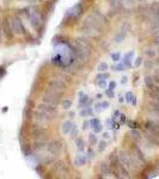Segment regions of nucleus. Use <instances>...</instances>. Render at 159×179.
<instances>
[{"instance_id": "1", "label": "nucleus", "mask_w": 159, "mask_h": 179, "mask_svg": "<svg viewBox=\"0 0 159 179\" xmlns=\"http://www.w3.org/2000/svg\"><path fill=\"white\" fill-rule=\"evenodd\" d=\"M105 22V18L103 16L94 11L92 14L87 16L85 22H84V25H83V32L85 36H94V35H98L103 24Z\"/></svg>"}, {"instance_id": "2", "label": "nucleus", "mask_w": 159, "mask_h": 179, "mask_svg": "<svg viewBox=\"0 0 159 179\" xmlns=\"http://www.w3.org/2000/svg\"><path fill=\"white\" fill-rule=\"evenodd\" d=\"M61 97H62V93L52 91V90H47L43 94L42 100L46 104L53 105V106H58V105L61 103Z\"/></svg>"}, {"instance_id": "3", "label": "nucleus", "mask_w": 159, "mask_h": 179, "mask_svg": "<svg viewBox=\"0 0 159 179\" xmlns=\"http://www.w3.org/2000/svg\"><path fill=\"white\" fill-rule=\"evenodd\" d=\"M118 159H120V162L122 164V166L128 171V172H133L134 170H137L133 164V161H132V158L129 155V153L128 152H126V151H121L120 153H118Z\"/></svg>"}, {"instance_id": "4", "label": "nucleus", "mask_w": 159, "mask_h": 179, "mask_svg": "<svg viewBox=\"0 0 159 179\" xmlns=\"http://www.w3.org/2000/svg\"><path fill=\"white\" fill-rule=\"evenodd\" d=\"M37 110H39L42 113H44L46 117L48 118L49 121H50V119H53L55 116H56V113H58L56 108L53 106V105L46 104V103H43V104H39L38 106H37Z\"/></svg>"}, {"instance_id": "5", "label": "nucleus", "mask_w": 159, "mask_h": 179, "mask_svg": "<svg viewBox=\"0 0 159 179\" xmlns=\"http://www.w3.org/2000/svg\"><path fill=\"white\" fill-rule=\"evenodd\" d=\"M62 149H63V144L59 140H53L47 144V151H48L49 153H52L55 157L60 155V154L62 153Z\"/></svg>"}, {"instance_id": "6", "label": "nucleus", "mask_w": 159, "mask_h": 179, "mask_svg": "<svg viewBox=\"0 0 159 179\" xmlns=\"http://www.w3.org/2000/svg\"><path fill=\"white\" fill-rule=\"evenodd\" d=\"M31 135H33L35 141H44L47 142V130L43 128V125H38L35 127L31 132Z\"/></svg>"}, {"instance_id": "7", "label": "nucleus", "mask_w": 159, "mask_h": 179, "mask_svg": "<svg viewBox=\"0 0 159 179\" xmlns=\"http://www.w3.org/2000/svg\"><path fill=\"white\" fill-rule=\"evenodd\" d=\"M65 88H66V84L61 79H53L48 84V90H52V91H55V92L62 93L65 91Z\"/></svg>"}, {"instance_id": "8", "label": "nucleus", "mask_w": 159, "mask_h": 179, "mask_svg": "<svg viewBox=\"0 0 159 179\" xmlns=\"http://www.w3.org/2000/svg\"><path fill=\"white\" fill-rule=\"evenodd\" d=\"M29 19H30L31 24H33V26H34L35 29L39 25V24H41V20H42L41 13H39V10L37 9L36 6H34L33 9H31V12H30V14H29Z\"/></svg>"}, {"instance_id": "9", "label": "nucleus", "mask_w": 159, "mask_h": 179, "mask_svg": "<svg viewBox=\"0 0 159 179\" xmlns=\"http://www.w3.org/2000/svg\"><path fill=\"white\" fill-rule=\"evenodd\" d=\"M11 19V25H12V29H13V31H14V34H24V31H25V29H24V26H23V23H22V20H20V18H18V17H12V18H10Z\"/></svg>"}, {"instance_id": "10", "label": "nucleus", "mask_w": 159, "mask_h": 179, "mask_svg": "<svg viewBox=\"0 0 159 179\" xmlns=\"http://www.w3.org/2000/svg\"><path fill=\"white\" fill-rule=\"evenodd\" d=\"M82 12H83V6H82V4H77V5H74L73 7H71L69 10H67L66 17H67V18H78L79 16L82 14Z\"/></svg>"}, {"instance_id": "11", "label": "nucleus", "mask_w": 159, "mask_h": 179, "mask_svg": "<svg viewBox=\"0 0 159 179\" xmlns=\"http://www.w3.org/2000/svg\"><path fill=\"white\" fill-rule=\"evenodd\" d=\"M53 164H54V165H53L54 170L56 171L58 173H60V174L68 173V170H67V166H66V164H65V161H62V160H55Z\"/></svg>"}, {"instance_id": "12", "label": "nucleus", "mask_w": 159, "mask_h": 179, "mask_svg": "<svg viewBox=\"0 0 159 179\" xmlns=\"http://www.w3.org/2000/svg\"><path fill=\"white\" fill-rule=\"evenodd\" d=\"M3 31L5 32V35L7 38H12L14 36V31L12 29V25H11V19L7 18L5 22H4V25H3Z\"/></svg>"}, {"instance_id": "13", "label": "nucleus", "mask_w": 159, "mask_h": 179, "mask_svg": "<svg viewBox=\"0 0 159 179\" xmlns=\"http://www.w3.org/2000/svg\"><path fill=\"white\" fill-rule=\"evenodd\" d=\"M34 117H35V121L38 125H44L47 124V122H49V119L46 117L44 113H42L39 110H37L35 113H34Z\"/></svg>"}, {"instance_id": "14", "label": "nucleus", "mask_w": 159, "mask_h": 179, "mask_svg": "<svg viewBox=\"0 0 159 179\" xmlns=\"http://www.w3.org/2000/svg\"><path fill=\"white\" fill-rule=\"evenodd\" d=\"M101 172L104 177H113L114 176V172H113V168H111L110 165L105 164V162H103L101 164Z\"/></svg>"}, {"instance_id": "15", "label": "nucleus", "mask_w": 159, "mask_h": 179, "mask_svg": "<svg viewBox=\"0 0 159 179\" xmlns=\"http://www.w3.org/2000/svg\"><path fill=\"white\" fill-rule=\"evenodd\" d=\"M72 125L73 123L71 121H66V122H63L62 123V127H61V132L63 135H67L71 133V129H72Z\"/></svg>"}, {"instance_id": "16", "label": "nucleus", "mask_w": 159, "mask_h": 179, "mask_svg": "<svg viewBox=\"0 0 159 179\" xmlns=\"http://www.w3.org/2000/svg\"><path fill=\"white\" fill-rule=\"evenodd\" d=\"M90 123L92 125V129H93V132L94 133H99L101 130H102V124L99 123V121L97 118H93L90 121Z\"/></svg>"}, {"instance_id": "17", "label": "nucleus", "mask_w": 159, "mask_h": 179, "mask_svg": "<svg viewBox=\"0 0 159 179\" xmlns=\"http://www.w3.org/2000/svg\"><path fill=\"white\" fill-rule=\"evenodd\" d=\"M86 159H87L86 154H78V155L75 157L74 162H75V165H78V166H83V165H85Z\"/></svg>"}, {"instance_id": "18", "label": "nucleus", "mask_w": 159, "mask_h": 179, "mask_svg": "<svg viewBox=\"0 0 159 179\" xmlns=\"http://www.w3.org/2000/svg\"><path fill=\"white\" fill-rule=\"evenodd\" d=\"M149 97L156 102H159V87H153L149 90Z\"/></svg>"}, {"instance_id": "19", "label": "nucleus", "mask_w": 159, "mask_h": 179, "mask_svg": "<svg viewBox=\"0 0 159 179\" xmlns=\"http://www.w3.org/2000/svg\"><path fill=\"white\" fill-rule=\"evenodd\" d=\"M75 146L79 152H84L85 149V143H84V140L82 139V137H78V139L75 140Z\"/></svg>"}, {"instance_id": "20", "label": "nucleus", "mask_w": 159, "mask_h": 179, "mask_svg": "<svg viewBox=\"0 0 159 179\" xmlns=\"http://www.w3.org/2000/svg\"><path fill=\"white\" fill-rule=\"evenodd\" d=\"M130 135H132V137H133L134 141L139 142V141L141 140V134H140L139 130H137V129H133L132 132H130Z\"/></svg>"}, {"instance_id": "21", "label": "nucleus", "mask_w": 159, "mask_h": 179, "mask_svg": "<svg viewBox=\"0 0 159 179\" xmlns=\"http://www.w3.org/2000/svg\"><path fill=\"white\" fill-rule=\"evenodd\" d=\"M145 85H146V87H147L148 90L153 88V87H154V80L151 78V77H146V78H145Z\"/></svg>"}, {"instance_id": "22", "label": "nucleus", "mask_w": 159, "mask_h": 179, "mask_svg": "<svg viewBox=\"0 0 159 179\" xmlns=\"http://www.w3.org/2000/svg\"><path fill=\"white\" fill-rule=\"evenodd\" d=\"M72 100L71 99H63L62 102H61V105H62V108L65 109V110H68V109H71L72 108Z\"/></svg>"}, {"instance_id": "23", "label": "nucleus", "mask_w": 159, "mask_h": 179, "mask_svg": "<svg viewBox=\"0 0 159 179\" xmlns=\"http://www.w3.org/2000/svg\"><path fill=\"white\" fill-rule=\"evenodd\" d=\"M149 108L153 112H156L157 115H159V102H153L149 104Z\"/></svg>"}, {"instance_id": "24", "label": "nucleus", "mask_w": 159, "mask_h": 179, "mask_svg": "<svg viewBox=\"0 0 159 179\" xmlns=\"http://www.w3.org/2000/svg\"><path fill=\"white\" fill-rule=\"evenodd\" d=\"M134 98H135V96H134L132 92H127V93H126V100L128 102V103H132Z\"/></svg>"}, {"instance_id": "25", "label": "nucleus", "mask_w": 159, "mask_h": 179, "mask_svg": "<svg viewBox=\"0 0 159 179\" xmlns=\"http://www.w3.org/2000/svg\"><path fill=\"white\" fill-rule=\"evenodd\" d=\"M104 149H107V142L105 141H101L98 143V152H103Z\"/></svg>"}, {"instance_id": "26", "label": "nucleus", "mask_w": 159, "mask_h": 179, "mask_svg": "<svg viewBox=\"0 0 159 179\" xmlns=\"http://www.w3.org/2000/svg\"><path fill=\"white\" fill-rule=\"evenodd\" d=\"M89 139H90V143H91V144H96V143L98 142L97 136H96V135H93V134L89 135Z\"/></svg>"}, {"instance_id": "27", "label": "nucleus", "mask_w": 159, "mask_h": 179, "mask_svg": "<svg viewBox=\"0 0 159 179\" xmlns=\"http://www.w3.org/2000/svg\"><path fill=\"white\" fill-rule=\"evenodd\" d=\"M127 67L123 64V62L122 63H118V64H116V66H114L113 67V69H115V71H124Z\"/></svg>"}, {"instance_id": "28", "label": "nucleus", "mask_w": 159, "mask_h": 179, "mask_svg": "<svg viewBox=\"0 0 159 179\" xmlns=\"http://www.w3.org/2000/svg\"><path fill=\"white\" fill-rule=\"evenodd\" d=\"M107 69H108V64H107L105 62L99 63V66H98V71H99V72H105Z\"/></svg>"}, {"instance_id": "29", "label": "nucleus", "mask_w": 159, "mask_h": 179, "mask_svg": "<svg viewBox=\"0 0 159 179\" xmlns=\"http://www.w3.org/2000/svg\"><path fill=\"white\" fill-rule=\"evenodd\" d=\"M111 59H113V61L117 62L118 60L121 59V54H120V53H114L113 55H111Z\"/></svg>"}, {"instance_id": "30", "label": "nucleus", "mask_w": 159, "mask_h": 179, "mask_svg": "<svg viewBox=\"0 0 159 179\" xmlns=\"http://www.w3.org/2000/svg\"><path fill=\"white\" fill-rule=\"evenodd\" d=\"M78 134V129H77V124H73L72 125V129H71V135L72 137H75V135Z\"/></svg>"}, {"instance_id": "31", "label": "nucleus", "mask_w": 159, "mask_h": 179, "mask_svg": "<svg viewBox=\"0 0 159 179\" xmlns=\"http://www.w3.org/2000/svg\"><path fill=\"white\" fill-rule=\"evenodd\" d=\"M145 54H146V56H148V58H153L156 55V52L152 49H147V50H145Z\"/></svg>"}, {"instance_id": "32", "label": "nucleus", "mask_w": 159, "mask_h": 179, "mask_svg": "<svg viewBox=\"0 0 159 179\" xmlns=\"http://www.w3.org/2000/svg\"><path fill=\"white\" fill-rule=\"evenodd\" d=\"M123 39H124V35H123V34L117 35V36L115 37V42H116V43H121Z\"/></svg>"}, {"instance_id": "33", "label": "nucleus", "mask_w": 159, "mask_h": 179, "mask_svg": "<svg viewBox=\"0 0 159 179\" xmlns=\"http://www.w3.org/2000/svg\"><path fill=\"white\" fill-rule=\"evenodd\" d=\"M98 86H99L101 88H105V87H107V81H105V79H101L99 83H98Z\"/></svg>"}, {"instance_id": "34", "label": "nucleus", "mask_w": 159, "mask_h": 179, "mask_svg": "<svg viewBox=\"0 0 159 179\" xmlns=\"http://www.w3.org/2000/svg\"><path fill=\"white\" fill-rule=\"evenodd\" d=\"M101 106H102V103H97V104H94V111L96 112H101L102 111V109H101Z\"/></svg>"}, {"instance_id": "35", "label": "nucleus", "mask_w": 159, "mask_h": 179, "mask_svg": "<svg viewBox=\"0 0 159 179\" xmlns=\"http://www.w3.org/2000/svg\"><path fill=\"white\" fill-rule=\"evenodd\" d=\"M141 62H142V59L141 58H137V60H135V67H140V64H141Z\"/></svg>"}, {"instance_id": "36", "label": "nucleus", "mask_w": 159, "mask_h": 179, "mask_svg": "<svg viewBox=\"0 0 159 179\" xmlns=\"http://www.w3.org/2000/svg\"><path fill=\"white\" fill-rule=\"evenodd\" d=\"M89 113H91V109H87V110H83L80 112V115L82 116H86V115H89Z\"/></svg>"}, {"instance_id": "37", "label": "nucleus", "mask_w": 159, "mask_h": 179, "mask_svg": "<svg viewBox=\"0 0 159 179\" xmlns=\"http://www.w3.org/2000/svg\"><path fill=\"white\" fill-rule=\"evenodd\" d=\"M115 87H116V84H115V81H111V83L109 84V90H115Z\"/></svg>"}, {"instance_id": "38", "label": "nucleus", "mask_w": 159, "mask_h": 179, "mask_svg": "<svg viewBox=\"0 0 159 179\" xmlns=\"http://www.w3.org/2000/svg\"><path fill=\"white\" fill-rule=\"evenodd\" d=\"M105 94H107V96H109V97H114L113 90H107V91H105Z\"/></svg>"}, {"instance_id": "39", "label": "nucleus", "mask_w": 159, "mask_h": 179, "mask_svg": "<svg viewBox=\"0 0 159 179\" xmlns=\"http://www.w3.org/2000/svg\"><path fill=\"white\" fill-rule=\"evenodd\" d=\"M5 74H6V71H5V69L1 67V68H0V78H3Z\"/></svg>"}, {"instance_id": "40", "label": "nucleus", "mask_w": 159, "mask_h": 179, "mask_svg": "<svg viewBox=\"0 0 159 179\" xmlns=\"http://www.w3.org/2000/svg\"><path fill=\"white\" fill-rule=\"evenodd\" d=\"M102 108H103V109H108V108H109V103H108V102H103V103H102Z\"/></svg>"}, {"instance_id": "41", "label": "nucleus", "mask_w": 159, "mask_h": 179, "mask_svg": "<svg viewBox=\"0 0 159 179\" xmlns=\"http://www.w3.org/2000/svg\"><path fill=\"white\" fill-rule=\"evenodd\" d=\"M87 128H89V122H84V124H83V129L85 130V129H87Z\"/></svg>"}, {"instance_id": "42", "label": "nucleus", "mask_w": 159, "mask_h": 179, "mask_svg": "<svg viewBox=\"0 0 159 179\" xmlns=\"http://www.w3.org/2000/svg\"><path fill=\"white\" fill-rule=\"evenodd\" d=\"M103 137H104V139H110V134L109 133H104V134H103Z\"/></svg>"}, {"instance_id": "43", "label": "nucleus", "mask_w": 159, "mask_h": 179, "mask_svg": "<svg viewBox=\"0 0 159 179\" xmlns=\"http://www.w3.org/2000/svg\"><path fill=\"white\" fill-rule=\"evenodd\" d=\"M105 78H107V75H103V74H99V75L97 77V79H99V80H101V79H105Z\"/></svg>"}, {"instance_id": "44", "label": "nucleus", "mask_w": 159, "mask_h": 179, "mask_svg": "<svg viewBox=\"0 0 159 179\" xmlns=\"http://www.w3.org/2000/svg\"><path fill=\"white\" fill-rule=\"evenodd\" d=\"M127 79H128V78H126V77H124V78H122L121 83H122V84H127Z\"/></svg>"}, {"instance_id": "45", "label": "nucleus", "mask_w": 159, "mask_h": 179, "mask_svg": "<svg viewBox=\"0 0 159 179\" xmlns=\"http://www.w3.org/2000/svg\"><path fill=\"white\" fill-rule=\"evenodd\" d=\"M121 121H122V122L126 121V116H124V115H121Z\"/></svg>"}, {"instance_id": "46", "label": "nucleus", "mask_w": 159, "mask_h": 179, "mask_svg": "<svg viewBox=\"0 0 159 179\" xmlns=\"http://www.w3.org/2000/svg\"><path fill=\"white\" fill-rule=\"evenodd\" d=\"M28 1H30V3H35V1H37V0H28Z\"/></svg>"}]
</instances>
